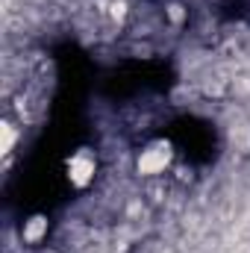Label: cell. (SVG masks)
Masks as SVG:
<instances>
[{
	"instance_id": "1",
	"label": "cell",
	"mask_w": 250,
	"mask_h": 253,
	"mask_svg": "<svg viewBox=\"0 0 250 253\" xmlns=\"http://www.w3.org/2000/svg\"><path fill=\"white\" fill-rule=\"evenodd\" d=\"M68 168L74 171V180H77V183H85V180H88V174L94 171V162H88L85 156H77Z\"/></svg>"
}]
</instances>
